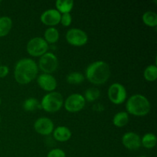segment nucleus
Listing matches in <instances>:
<instances>
[{"mask_svg":"<svg viewBox=\"0 0 157 157\" xmlns=\"http://www.w3.org/2000/svg\"><path fill=\"white\" fill-rule=\"evenodd\" d=\"M101 93L100 90L96 87H90L87 90H86L84 93V99L85 101H89V102H93L99 98Z\"/></svg>","mask_w":157,"mask_h":157,"instance_id":"24","label":"nucleus"},{"mask_svg":"<svg viewBox=\"0 0 157 157\" xmlns=\"http://www.w3.org/2000/svg\"><path fill=\"white\" fill-rule=\"evenodd\" d=\"M129 122V114L125 111L118 112L113 118V125L117 127H123Z\"/></svg>","mask_w":157,"mask_h":157,"instance_id":"18","label":"nucleus"},{"mask_svg":"<svg viewBox=\"0 0 157 157\" xmlns=\"http://www.w3.org/2000/svg\"><path fill=\"white\" fill-rule=\"evenodd\" d=\"M122 144L127 150H136L141 147V138L134 132H128L123 136Z\"/></svg>","mask_w":157,"mask_h":157,"instance_id":"12","label":"nucleus"},{"mask_svg":"<svg viewBox=\"0 0 157 157\" xmlns=\"http://www.w3.org/2000/svg\"><path fill=\"white\" fill-rule=\"evenodd\" d=\"M74 1L73 0H58L55 2L56 6V10L61 14L70 13L74 7Z\"/></svg>","mask_w":157,"mask_h":157,"instance_id":"15","label":"nucleus"},{"mask_svg":"<svg viewBox=\"0 0 157 157\" xmlns=\"http://www.w3.org/2000/svg\"><path fill=\"white\" fill-rule=\"evenodd\" d=\"M107 95L110 101L113 104L119 105L126 101L127 97V90L123 84L114 83L109 87Z\"/></svg>","mask_w":157,"mask_h":157,"instance_id":"7","label":"nucleus"},{"mask_svg":"<svg viewBox=\"0 0 157 157\" xmlns=\"http://www.w3.org/2000/svg\"><path fill=\"white\" fill-rule=\"evenodd\" d=\"M12 27V21L10 17H0V37L6 36L10 32Z\"/></svg>","mask_w":157,"mask_h":157,"instance_id":"16","label":"nucleus"},{"mask_svg":"<svg viewBox=\"0 0 157 157\" xmlns=\"http://www.w3.org/2000/svg\"><path fill=\"white\" fill-rule=\"evenodd\" d=\"M144 77L146 81L153 82L157 78V67L155 64L147 66L144 72Z\"/></svg>","mask_w":157,"mask_h":157,"instance_id":"22","label":"nucleus"},{"mask_svg":"<svg viewBox=\"0 0 157 157\" xmlns=\"http://www.w3.org/2000/svg\"><path fill=\"white\" fill-rule=\"evenodd\" d=\"M85 74L86 78L91 84H103L107 82L110 76V66L105 61H94L87 66Z\"/></svg>","mask_w":157,"mask_h":157,"instance_id":"2","label":"nucleus"},{"mask_svg":"<svg viewBox=\"0 0 157 157\" xmlns=\"http://www.w3.org/2000/svg\"><path fill=\"white\" fill-rule=\"evenodd\" d=\"M72 22V16L70 13H66V14H61V21L63 26L64 27H67L70 25Z\"/></svg>","mask_w":157,"mask_h":157,"instance_id":"25","label":"nucleus"},{"mask_svg":"<svg viewBox=\"0 0 157 157\" xmlns=\"http://www.w3.org/2000/svg\"><path fill=\"white\" fill-rule=\"evenodd\" d=\"M1 2H1V1H0V3H1Z\"/></svg>","mask_w":157,"mask_h":157,"instance_id":"31","label":"nucleus"},{"mask_svg":"<svg viewBox=\"0 0 157 157\" xmlns=\"http://www.w3.org/2000/svg\"><path fill=\"white\" fill-rule=\"evenodd\" d=\"M143 22L148 27L154 28L157 25V14L152 11H147L142 16Z\"/></svg>","mask_w":157,"mask_h":157,"instance_id":"20","label":"nucleus"},{"mask_svg":"<svg viewBox=\"0 0 157 157\" xmlns=\"http://www.w3.org/2000/svg\"><path fill=\"white\" fill-rule=\"evenodd\" d=\"M65 38L68 44L76 47L84 45L88 41L87 33L84 31L77 28L69 29L66 33Z\"/></svg>","mask_w":157,"mask_h":157,"instance_id":"8","label":"nucleus"},{"mask_svg":"<svg viewBox=\"0 0 157 157\" xmlns=\"http://www.w3.org/2000/svg\"><path fill=\"white\" fill-rule=\"evenodd\" d=\"M0 122H1V119H0Z\"/></svg>","mask_w":157,"mask_h":157,"instance_id":"30","label":"nucleus"},{"mask_svg":"<svg viewBox=\"0 0 157 157\" xmlns=\"http://www.w3.org/2000/svg\"><path fill=\"white\" fill-rule=\"evenodd\" d=\"M23 108L25 111L33 112L38 109H41V104L38 99L35 98H29L23 103Z\"/></svg>","mask_w":157,"mask_h":157,"instance_id":"21","label":"nucleus"},{"mask_svg":"<svg viewBox=\"0 0 157 157\" xmlns=\"http://www.w3.org/2000/svg\"><path fill=\"white\" fill-rule=\"evenodd\" d=\"M71 131L70 129L64 126H60L56 127L53 130V136L55 140L58 142L64 143L69 140L71 137Z\"/></svg>","mask_w":157,"mask_h":157,"instance_id":"14","label":"nucleus"},{"mask_svg":"<svg viewBox=\"0 0 157 157\" xmlns=\"http://www.w3.org/2000/svg\"><path fill=\"white\" fill-rule=\"evenodd\" d=\"M61 14L56 9H48L42 12L40 19L44 25L50 27H54L57 25L61 21Z\"/></svg>","mask_w":157,"mask_h":157,"instance_id":"11","label":"nucleus"},{"mask_svg":"<svg viewBox=\"0 0 157 157\" xmlns=\"http://www.w3.org/2000/svg\"><path fill=\"white\" fill-rule=\"evenodd\" d=\"M27 52L32 57H41L48 50V44L41 37H35L28 42Z\"/></svg>","mask_w":157,"mask_h":157,"instance_id":"5","label":"nucleus"},{"mask_svg":"<svg viewBox=\"0 0 157 157\" xmlns=\"http://www.w3.org/2000/svg\"><path fill=\"white\" fill-rule=\"evenodd\" d=\"M59 32L55 27H50L45 30L44 33V39L48 44L56 43L59 39Z\"/></svg>","mask_w":157,"mask_h":157,"instance_id":"17","label":"nucleus"},{"mask_svg":"<svg viewBox=\"0 0 157 157\" xmlns=\"http://www.w3.org/2000/svg\"><path fill=\"white\" fill-rule=\"evenodd\" d=\"M139 157H147V156H139Z\"/></svg>","mask_w":157,"mask_h":157,"instance_id":"28","label":"nucleus"},{"mask_svg":"<svg viewBox=\"0 0 157 157\" xmlns=\"http://www.w3.org/2000/svg\"><path fill=\"white\" fill-rule=\"evenodd\" d=\"M1 103H2V101H1V98H0V105H1Z\"/></svg>","mask_w":157,"mask_h":157,"instance_id":"29","label":"nucleus"},{"mask_svg":"<svg viewBox=\"0 0 157 157\" xmlns=\"http://www.w3.org/2000/svg\"><path fill=\"white\" fill-rule=\"evenodd\" d=\"M127 113L136 117L148 114L151 109L149 100L142 94H134L128 98L126 104Z\"/></svg>","mask_w":157,"mask_h":157,"instance_id":"3","label":"nucleus"},{"mask_svg":"<svg viewBox=\"0 0 157 157\" xmlns=\"http://www.w3.org/2000/svg\"><path fill=\"white\" fill-rule=\"evenodd\" d=\"M157 138L156 135L152 133H147L141 138V146L147 149H153L156 147Z\"/></svg>","mask_w":157,"mask_h":157,"instance_id":"19","label":"nucleus"},{"mask_svg":"<svg viewBox=\"0 0 157 157\" xmlns=\"http://www.w3.org/2000/svg\"><path fill=\"white\" fill-rule=\"evenodd\" d=\"M38 67L31 58H22L16 63L14 68V78L20 84H27L36 78Z\"/></svg>","mask_w":157,"mask_h":157,"instance_id":"1","label":"nucleus"},{"mask_svg":"<svg viewBox=\"0 0 157 157\" xmlns=\"http://www.w3.org/2000/svg\"><path fill=\"white\" fill-rule=\"evenodd\" d=\"M35 131L42 136H48L53 133L55 129L53 121L47 117H40L35 121L34 124Z\"/></svg>","mask_w":157,"mask_h":157,"instance_id":"10","label":"nucleus"},{"mask_svg":"<svg viewBox=\"0 0 157 157\" xmlns=\"http://www.w3.org/2000/svg\"><path fill=\"white\" fill-rule=\"evenodd\" d=\"M85 99L80 94H72L67 97L64 103V108L70 113H77L81 111L85 106Z\"/></svg>","mask_w":157,"mask_h":157,"instance_id":"9","label":"nucleus"},{"mask_svg":"<svg viewBox=\"0 0 157 157\" xmlns=\"http://www.w3.org/2000/svg\"><path fill=\"white\" fill-rule=\"evenodd\" d=\"M37 83L42 90L52 92L56 89L57 81L55 77L48 74H41L37 78Z\"/></svg>","mask_w":157,"mask_h":157,"instance_id":"13","label":"nucleus"},{"mask_svg":"<svg viewBox=\"0 0 157 157\" xmlns=\"http://www.w3.org/2000/svg\"><path fill=\"white\" fill-rule=\"evenodd\" d=\"M47 157H66V154L64 150L56 148L49 151Z\"/></svg>","mask_w":157,"mask_h":157,"instance_id":"26","label":"nucleus"},{"mask_svg":"<svg viewBox=\"0 0 157 157\" xmlns=\"http://www.w3.org/2000/svg\"><path fill=\"white\" fill-rule=\"evenodd\" d=\"M9 69L6 65H0V78H3L8 75Z\"/></svg>","mask_w":157,"mask_h":157,"instance_id":"27","label":"nucleus"},{"mask_svg":"<svg viewBox=\"0 0 157 157\" xmlns=\"http://www.w3.org/2000/svg\"><path fill=\"white\" fill-rule=\"evenodd\" d=\"M41 109L48 113H56L64 105L63 96L59 92L52 91L46 94L41 101Z\"/></svg>","mask_w":157,"mask_h":157,"instance_id":"4","label":"nucleus"},{"mask_svg":"<svg viewBox=\"0 0 157 157\" xmlns=\"http://www.w3.org/2000/svg\"><path fill=\"white\" fill-rule=\"evenodd\" d=\"M66 81L70 84H79L84 81V76L81 72L74 71L67 75Z\"/></svg>","mask_w":157,"mask_h":157,"instance_id":"23","label":"nucleus"},{"mask_svg":"<svg viewBox=\"0 0 157 157\" xmlns=\"http://www.w3.org/2000/svg\"><path fill=\"white\" fill-rule=\"evenodd\" d=\"M38 68L44 74L51 75L55 72L58 67V60L55 54L47 52L40 58L38 61Z\"/></svg>","mask_w":157,"mask_h":157,"instance_id":"6","label":"nucleus"}]
</instances>
